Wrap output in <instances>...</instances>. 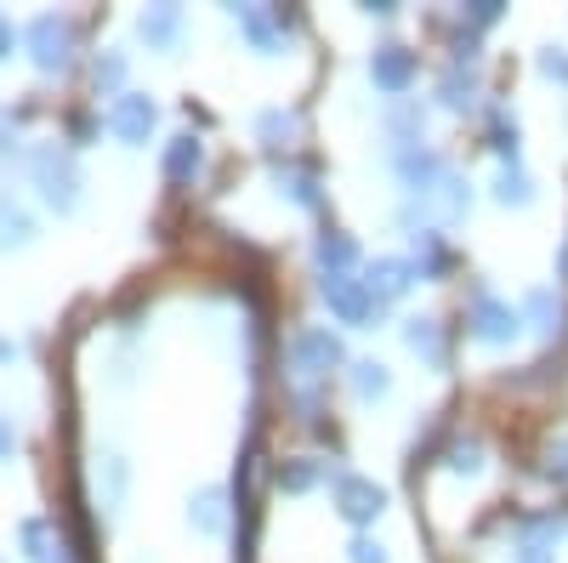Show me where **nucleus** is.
I'll return each mask as SVG.
<instances>
[{"label": "nucleus", "mask_w": 568, "mask_h": 563, "mask_svg": "<svg viewBox=\"0 0 568 563\" xmlns=\"http://www.w3.org/2000/svg\"><path fill=\"white\" fill-rule=\"evenodd\" d=\"M29 177H34L40 200L52 205V211H74V205H80V165H74L69 149H58V143L34 149V154H29Z\"/></svg>", "instance_id": "f257e3e1"}, {"label": "nucleus", "mask_w": 568, "mask_h": 563, "mask_svg": "<svg viewBox=\"0 0 568 563\" xmlns=\"http://www.w3.org/2000/svg\"><path fill=\"white\" fill-rule=\"evenodd\" d=\"M23 46H29V58H34L40 74H63V69L74 63L80 29H74V18H63V12H40V18L29 23Z\"/></svg>", "instance_id": "f03ea898"}, {"label": "nucleus", "mask_w": 568, "mask_h": 563, "mask_svg": "<svg viewBox=\"0 0 568 563\" xmlns=\"http://www.w3.org/2000/svg\"><path fill=\"white\" fill-rule=\"evenodd\" d=\"M347 364V348L336 331H324V324H307V331H296L291 342V370L302 375V382H324L329 370Z\"/></svg>", "instance_id": "7ed1b4c3"}, {"label": "nucleus", "mask_w": 568, "mask_h": 563, "mask_svg": "<svg viewBox=\"0 0 568 563\" xmlns=\"http://www.w3.org/2000/svg\"><path fill=\"white\" fill-rule=\"evenodd\" d=\"M318 296H324V308L336 313L342 324H353V331H364V324L382 313V302L369 296V285H364L358 273H324L318 279Z\"/></svg>", "instance_id": "20e7f679"}, {"label": "nucleus", "mask_w": 568, "mask_h": 563, "mask_svg": "<svg viewBox=\"0 0 568 563\" xmlns=\"http://www.w3.org/2000/svg\"><path fill=\"white\" fill-rule=\"evenodd\" d=\"M466 331L478 336L484 348H506V342L524 336V308H511V302L478 291V296H471V313H466Z\"/></svg>", "instance_id": "39448f33"}, {"label": "nucleus", "mask_w": 568, "mask_h": 563, "mask_svg": "<svg viewBox=\"0 0 568 563\" xmlns=\"http://www.w3.org/2000/svg\"><path fill=\"white\" fill-rule=\"evenodd\" d=\"M160 125V103L149 98V91H120V98L109 103V131L120 137L125 149H142Z\"/></svg>", "instance_id": "423d86ee"}, {"label": "nucleus", "mask_w": 568, "mask_h": 563, "mask_svg": "<svg viewBox=\"0 0 568 563\" xmlns=\"http://www.w3.org/2000/svg\"><path fill=\"white\" fill-rule=\"evenodd\" d=\"M329 490H336V512L347 524H375L387 512V490L375 479H358V473H336L329 479Z\"/></svg>", "instance_id": "0eeeda50"}, {"label": "nucleus", "mask_w": 568, "mask_h": 563, "mask_svg": "<svg viewBox=\"0 0 568 563\" xmlns=\"http://www.w3.org/2000/svg\"><path fill=\"white\" fill-rule=\"evenodd\" d=\"M233 12V23H240V34L256 46L262 58H273V52H284V29H291L296 18L284 12V7H227Z\"/></svg>", "instance_id": "6e6552de"}, {"label": "nucleus", "mask_w": 568, "mask_h": 563, "mask_svg": "<svg viewBox=\"0 0 568 563\" xmlns=\"http://www.w3.org/2000/svg\"><path fill=\"white\" fill-rule=\"evenodd\" d=\"M369 80H375V91H387V98H404V91L415 86V52L398 46V40L375 46L369 52Z\"/></svg>", "instance_id": "1a4fd4ad"}, {"label": "nucleus", "mask_w": 568, "mask_h": 563, "mask_svg": "<svg viewBox=\"0 0 568 563\" xmlns=\"http://www.w3.org/2000/svg\"><path fill=\"white\" fill-rule=\"evenodd\" d=\"M415 279H420V273H415L409 257H375V262L364 268V285H369L375 302H398V296L415 285Z\"/></svg>", "instance_id": "9d476101"}, {"label": "nucleus", "mask_w": 568, "mask_h": 563, "mask_svg": "<svg viewBox=\"0 0 568 563\" xmlns=\"http://www.w3.org/2000/svg\"><path fill=\"white\" fill-rule=\"evenodd\" d=\"M136 34H142V46L149 52H176V40H182V7H142V18H136Z\"/></svg>", "instance_id": "9b49d317"}, {"label": "nucleus", "mask_w": 568, "mask_h": 563, "mask_svg": "<svg viewBox=\"0 0 568 563\" xmlns=\"http://www.w3.org/2000/svg\"><path fill=\"white\" fill-rule=\"evenodd\" d=\"M557 541H562V519H529L511 563H557Z\"/></svg>", "instance_id": "f8f14e48"}, {"label": "nucleus", "mask_w": 568, "mask_h": 563, "mask_svg": "<svg viewBox=\"0 0 568 563\" xmlns=\"http://www.w3.org/2000/svg\"><path fill=\"white\" fill-rule=\"evenodd\" d=\"M200 171H205V143H200V137L194 131L171 137V143H165V177L171 182H194Z\"/></svg>", "instance_id": "ddd939ff"}, {"label": "nucleus", "mask_w": 568, "mask_h": 563, "mask_svg": "<svg viewBox=\"0 0 568 563\" xmlns=\"http://www.w3.org/2000/svg\"><path fill=\"white\" fill-rule=\"evenodd\" d=\"M313 262H318V273H353V262H358V245H353V233H342V228L318 233V245H313Z\"/></svg>", "instance_id": "4468645a"}, {"label": "nucleus", "mask_w": 568, "mask_h": 563, "mask_svg": "<svg viewBox=\"0 0 568 563\" xmlns=\"http://www.w3.org/2000/svg\"><path fill=\"white\" fill-rule=\"evenodd\" d=\"M404 348L415 359H426V364H444V331H438V319H426V313L404 319Z\"/></svg>", "instance_id": "2eb2a0df"}, {"label": "nucleus", "mask_w": 568, "mask_h": 563, "mask_svg": "<svg viewBox=\"0 0 568 563\" xmlns=\"http://www.w3.org/2000/svg\"><path fill=\"white\" fill-rule=\"evenodd\" d=\"M187 524H194L200 535H222L227 524V495L211 484V490H194V501H187Z\"/></svg>", "instance_id": "dca6fc26"}, {"label": "nucleus", "mask_w": 568, "mask_h": 563, "mask_svg": "<svg viewBox=\"0 0 568 563\" xmlns=\"http://www.w3.org/2000/svg\"><path fill=\"white\" fill-rule=\"evenodd\" d=\"M29 240H34V217L12 194H0V251H23Z\"/></svg>", "instance_id": "f3484780"}, {"label": "nucleus", "mask_w": 568, "mask_h": 563, "mask_svg": "<svg viewBox=\"0 0 568 563\" xmlns=\"http://www.w3.org/2000/svg\"><path fill=\"white\" fill-rule=\"evenodd\" d=\"M393 393V370L382 359H358L353 364V399L358 404H375V399H387Z\"/></svg>", "instance_id": "a211bd4d"}, {"label": "nucleus", "mask_w": 568, "mask_h": 563, "mask_svg": "<svg viewBox=\"0 0 568 563\" xmlns=\"http://www.w3.org/2000/svg\"><path fill=\"white\" fill-rule=\"evenodd\" d=\"M278 188H284V194H291L302 211H313L324 194H318V177L307 171V165H278Z\"/></svg>", "instance_id": "6ab92c4d"}, {"label": "nucleus", "mask_w": 568, "mask_h": 563, "mask_svg": "<svg viewBox=\"0 0 568 563\" xmlns=\"http://www.w3.org/2000/svg\"><path fill=\"white\" fill-rule=\"evenodd\" d=\"M524 319L535 324L540 336H557V331H562V302H557V291H535V296L524 302Z\"/></svg>", "instance_id": "aec40b11"}, {"label": "nucleus", "mask_w": 568, "mask_h": 563, "mask_svg": "<svg viewBox=\"0 0 568 563\" xmlns=\"http://www.w3.org/2000/svg\"><path fill=\"white\" fill-rule=\"evenodd\" d=\"M495 200H500V205H529V200H535L529 171H524V165H500V171H495Z\"/></svg>", "instance_id": "412c9836"}, {"label": "nucleus", "mask_w": 568, "mask_h": 563, "mask_svg": "<svg viewBox=\"0 0 568 563\" xmlns=\"http://www.w3.org/2000/svg\"><path fill=\"white\" fill-rule=\"evenodd\" d=\"M438 98H444V109L466 114L471 103H478V80H471V74H460V69H449V74L438 80Z\"/></svg>", "instance_id": "4be33fe9"}, {"label": "nucleus", "mask_w": 568, "mask_h": 563, "mask_svg": "<svg viewBox=\"0 0 568 563\" xmlns=\"http://www.w3.org/2000/svg\"><path fill=\"white\" fill-rule=\"evenodd\" d=\"M444 466L449 473H484V444L478 439H449V450H444Z\"/></svg>", "instance_id": "5701e85b"}, {"label": "nucleus", "mask_w": 568, "mask_h": 563, "mask_svg": "<svg viewBox=\"0 0 568 563\" xmlns=\"http://www.w3.org/2000/svg\"><path fill=\"white\" fill-rule=\"evenodd\" d=\"M489 149L500 154V165H517V120L506 109H495V120H489Z\"/></svg>", "instance_id": "b1692460"}, {"label": "nucleus", "mask_w": 568, "mask_h": 563, "mask_svg": "<svg viewBox=\"0 0 568 563\" xmlns=\"http://www.w3.org/2000/svg\"><path fill=\"white\" fill-rule=\"evenodd\" d=\"M23 552H29V563H52V552H58L52 524H45V519H29V524H23Z\"/></svg>", "instance_id": "393cba45"}, {"label": "nucleus", "mask_w": 568, "mask_h": 563, "mask_svg": "<svg viewBox=\"0 0 568 563\" xmlns=\"http://www.w3.org/2000/svg\"><path fill=\"white\" fill-rule=\"evenodd\" d=\"M91 80H98V91L120 98V91H125V52H103L98 63H91Z\"/></svg>", "instance_id": "a878e982"}, {"label": "nucleus", "mask_w": 568, "mask_h": 563, "mask_svg": "<svg viewBox=\"0 0 568 563\" xmlns=\"http://www.w3.org/2000/svg\"><path fill=\"white\" fill-rule=\"evenodd\" d=\"M278 484L296 490V495L313 490V484H318V461H307V455H302V461H284V466H278Z\"/></svg>", "instance_id": "bb28decb"}, {"label": "nucleus", "mask_w": 568, "mask_h": 563, "mask_svg": "<svg viewBox=\"0 0 568 563\" xmlns=\"http://www.w3.org/2000/svg\"><path fill=\"white\" fill-rule=\"evenodd\" d=\"M256 131H262V143H284V137H296V114L267 109V114L256 120Z\"/></svg>", "instance_id": "cd10ccee"}, {"label": "nucleus", "mask_w": 568, "mask_h": 563, "mask_svg": "<svg viewBox=\"0 0 568 563\" xmlns=\"http://www.w3.org/2000/svg\"><path fill=\"white\" fill-rule=\"evenodd\" d=\"M500 18H506L500 0H471V7H460V23H466V29H489V23H500Z\"/></svg>", "instance_id": "c85d7f7f"}, {"label": "nucleus", "mask_w": 568, "mask_h": 563, "mask_svg": "<svg viewBox=\"0 0 568 563\" xmlns=\"http://www.w3.org/2000/svg\"><path fill=\"white\" fill-rule=\"evenodd\" d=\"M347 557H353V563H387V546L369 541V535H358V541L347 546Z\"/></svg>", "instance_id": "c756f323"}, {"label": "nucleus", "mask_w": 568, "mask_h": 563, "mask_svg": "<svg viewBox=\"0 0 568 563\" xmlns=\"http://www.w3.org/2000/svg\"><path fill=\"white\" fill-rule=\"evenodd\" d=\"M540 74L546 80H568V52H562V46H546V52H540Z\"/></svg>", "instance_id": "7c9ffc66"}, {"label": "nucleus", "mask_w": 568, "mask_h": 563, "mask_svg": "<svg viewBox=\"0 0 568 563\" xmlns=\"http://www.w3.org/2000/svg\"><path fill=\"white\" fill-rule=\"evenodd\" d=\"M18 450V428H12V415H0V461H7Z\"/></svg>", "instance_id": "2f4dec72"}, {"label": "nucleus", "mask_w": 568, "mask_h": 563, "mask_svg": "<svg viewBox=\"0 0 568 563\" xmlns=\"http://www.w3.org/2000/svg\"><path fill=\"white\" fill-rule=\"evenodd\" d=\"M18 125H23V120H18L12 109H0V149H12V137H18Z\"/></svg>", "instance_id": "473e14b6"}, {"label": "nucleus", "mask_w": 568, "mask_h": 563, "mask_svg": "<svg viewBox=\"0 0 568 563\" xmlns=\"http://www.w3.org/2000/svg\"><path fill=\"white\" fill-rule=\"evenodd\" d=\"M12 46H18V29H12L7 18H0V63H7V58H12Z\"/></svg>", "instance_id": "72a5a7b5"}, {"label": "nucleus", "mask_w": 568, "mask_h": 563, "mask_svg": "<svg viewBox=\"0 0 568 563\" xmlns=\"http://www.w3.org/2000/svg\"><path fill=\"white\" fill-rule=\"evenodd\" d=\"M18 359V342H7V336H0V364H12Z\"/></svg>", "instance_id": "f704fd0d"}, {"label": "nucleus", "mask_w": 568, "mask_h": 563, "mask_svg": "<svg viewBox=\"0 0 568 563\" xmlns=\"http://www.w3.org/2000/svg\"><path fill=\"white\" fill-rule=\"evenodd\" d=\"M557 273H562V279H568V251H562V268H557Z\"/></svg>", "instance_id": "c9c22d12"}]
</instances>
